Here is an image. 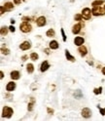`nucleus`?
Wrapping results in <instances>:
<instances>
[{"instance_id":"nucleus-1","label":"nucleus","mask_w":105,"mask_h":121,"mask_svg":"<svg viewBox=\"0 0 105 121\" xmlns=\"http://www.w3.org/2000/svg\"><path fill=\"white\" fill-rule=\"evenodd\" d=\"M20 29L21 32L28 33V32H30L32 30V26L28 22H21V24L20 25Z\"/></svg>"},{"instance_id":"nucleus-2","label":"nucleus","mask_w":105,"mask_h":121,"mask_svg":"<svg viewBox=\"0 0 105 121\" xmlns=\"http://www.w3.org/2000/svg\"><path fill=\"white\" fill-rule=\"evenodd\" d=\"M14 114V109L10 107H4L2 109V117L5 118H11Z\"/></svg>"},{"instance_id":"nucleus-3","label":"nucleus","mask_w":105,"mask_h":121,"mask_svg":"<svg viewBox=\"0 0 105 121\" xmlns=\"http://www.w3.org/2000/svg\"><path fill=\"white\" fill-rule=\"evenodd\" d=\"M92 13H93V16H95V17L103 16V15H105V9H102L100 6H98V7H93Z\"/></svg>"},{"instance_id":"nucleus-4","label":"nucleus","mask_w":105,"mask_h":121,"mask_svg":"<svg viewBox=\"0 0 105 121\" xmlns=\"http://www.w3.org/2000/svg\"><path fill=\"white\" fill-rule=\"evenodd\" d=\"M92 14L93 13H92L91 9L88 8V7L82 10V16H83V19H85V20H89V19H91Z\"/></svg>"},{"instance_id":"nucleus-5","label":"nucleus","mask_w":105,"mask_h":121,"mask_svg":"<svg viewBox=\"0 0 105 121\" xmlns=\"http://www.w3.org/2000/svg\"><path fill=\"white\" fill-rule=\"evenodd\" d=\"M81 114H82V116H83L84 118H89L92 116V110L89 109V108H84L83 109H82V111H81Z\"/></svg>"},{"instance_id":"nucleus-6","label":"nucleus","mask_w":105,"mask_h":121,"mask_svg":"<svg viewBox=\"0 0 105 121\" xmlns=\"http://www.w3.org/2000/svg\"><path fill=\"white\" fill-rule=\"evenodd\" d=\"M35 22H36L37 26H38L39 27H41V26H46V24H47L46 18H45L44 16H41V17H39V18L37 19Z\"/></svg>"},{"instance_id":"nucleus-7","label":"nucleus","mask_w":105,"mask_h":121,"mask_svg":"<svg viewBox=\"0 0 105 121\" xmlns=\"http://www.w3.org/2000/svg\"><path fill=\"white\" fill-rule=\"evenodd\" d=\"M17 87V84L15 83L14 81H10L7 83V85H6V91L7 92H13V91L16 89Z\"/></svg>"},{"instance_id":"nucleus-8","label":"nucleus","mask_w":105,"mask_h":121,"mask_svg":"<svg viewBox=\"0 0 105 121\" xmlns=\"http://www.w3.org/2000/svg\"><path fill=\"white\" fill-rule=\"evenodd\" d=\"M78 52L81 57H86L87 54H88V49L85 45H82V46H79L78 47Z\"/></svg>"},{"instance_id":"nucleus-9","label":"nucleus","mask_w":105,"mask_h":121,"mask_svg":"<svg viewBox=\"0 0 105 121\" xmlns=\"http://www.w3.org/2000/svg\"><path fill=\"white\" fill-rule=\"evenodd\" d=\"M20 50L22 51H26L28 49H30L31 48V43L29 42V41H24L20 45Z\"/></svg>"},{"instance_id":"nucleus-10","label":"nucleus","mask_w":105,"mask_h":121,"mask_svg":"<svg viewBox=\"0 0 105 121\" xmlns=\"http://www.w3.org/2000/svg\"><path fill=\"white\" fill-rule=\"evenodd\" d=\"M49 69H50L49 62L48 60H44V62L41 64V65H40V71L41 72H45V71H47Z\"/></svg>"},{"instance_id":"nucleus-11","label":"nucleus","mask_w":105,"mask_h":121,"mask_svg":"<svg viewBox=\"0 0 105 121\" xmlns=\"http://www.w3.org/2000/svg\"><path fill=\"white\" fill-rule=\"evenodd\" d=\"M85 43V39L83 38V37H81V36H76L75 37V39H74V44L76 45V46H82Z\"/></svg>"},{"instance_id":"nucleus-12","label":"nucleus","mask_w":105,"mask_h":121,"mask_svg":"<svg viewBox=\"0 0 105 121\" xmlns=\"http://www.w3.org/2000/svg\"><path fill=\"white\" fill-rule=\"evenodd\" d=\"M81 29H82V24H81V22L74 25L73 27H72V33L73 34H78V33H80Z\"/></svg>"},{"instance_id":"nucleus-13","label":"nucleus","mask_w":105,"mask_h":121,"mask_svg":"<svg viewBox=\"0 0 105 121\" xmlns=\"http://www.w3.org/2000/svg\"><path fill=\"white\" fill-rule=\"evenodd\" d=\"M10 77L12 80H19L20 78V73L18 70H13L10 73Z\"/></svg>"},{"instance_id":"nucleus-14","label":"nucleus","mask_w":105,"mask_h":121,"mask_svg":"<svg viewBox=\"0 0 105 121\" xmlns=\"http://www.w3.org/2000/svg\"><path fill=\"white\" fill-rule=\"evenodd\" d=\"M49 47H50V49H52V50H57V49H58V47H59V44H58V42H57V40H52V41L49 43Z\"/></svg>"},{"instance_id":"nucleus-15","label":"nucleus","mask_w":105,"mask_h":121,"mask_svg":"<svg viewBox=\"0 0 105 121\" xmlns=\"http://www.w3.org/2000/svg\"><path fill=\"white\" fill-rule=\"evenodd\" d=\"M34 104H35V99H34L33 97H31V98H30V102H29L28 104H27V110H28V111H32V110H33Z\"/></svg>"},{"instance_id":"nucleus-16","label":"nucleus","mask_w":105,"mask_h":121,"mask_svg":"<svg viewBox=\"0 0 105 121\" xmlns=\"http://www.w3.org/2000/svg\"><path fill=\"white\" fill-rule=\"evenodd\" d=\"M4 8H5V11L6 12H10L14 9V5L12 2H6L4 4Z\"/></svg>"},{"instance_id":"nucleus-17","label":"nucleus","mask_w":105,"mask_h":121,"mask_svg":"<svg viewBox=\"0 0 105 121\" xmlns=\"http://www.w3.org/2000/svg\"><path fill=\"white\" fill-rule=\"evenodd\" d=\"M65 57H66V59L68 60H70V62H73V63H74L75 60H75V58L70 54V52L67 50V49L65 50Z\"/></svg>"},{"instance_id":"nucleus-18","label":"nucleus","mask_w":105,"mask_h":121,"mask_svg":"<svg viewBox=\"0 0 105 121\" xmlns=\"http://www.w3.org/2000/svg\"><path fill=\"white\" fill-rule=\"evenodd\" d=\"M104 2H105V0H94V1H93V3H92V6L93 7H98L101 4H103Z\"/></svg>"},{"instance_id":"nucleus-19","label":"nucleus","mask_w":105,"mask_h":121,"mask_svg":"<svg viewBox=\"0 0 105 121\" xmlns=\"http://www.w3.org/2000/svg\"><path fill=\"white\" fill-rule=\"evenodd\" d=\"M8 31H9V27H7V26H2L1 29H0V33H1L2 36H5L8 34Z\"/></svg>"},{"instance_id":"nucleus-20","label":"nucleus","mask_w":105,"mask_h":121,"mask_svg":"<svg viewBox=\"0 0 105 121\" xmlns=\"http://www.w3.org/2000/svg\"><path fill=\"white\" fill-rule=\"evenodd\" d=\"M46 35H47V37H55L56 36V31L52 28H50L49 30H47Z\"/></svg>"},{"instance_id":"nucleus-21","label":"nucleus","mask_w":105,"mask_h":121,"mask_svg":"<svg viewBox=\"0 0 105 121\" xmlns=\"http://www.w3.org/2000/svg\"><path fill=\"white\" fill-rule=\"evenodd\" d=\"M26 71L28 73H33V71H34V65L32 64H27V65H26Z\"/></svg>"},{"instance_id":"nucleus-22","label":"nucleus","mask_w":105,"mask_h":121,"mask_svg":"<svg viewBox=\"0 0 105 121\" xmlns=\"http://www.w3.org/2000/svg\"><path fill=\"white\" fill-rule=\"evenodd\" d=\"M30 59H31L32 60H37L39 59V55L37 54V53L33 52V53H31V54H30Z\"/></svg>"},{"instance_id":"nucleus-23","label":"nucleus","mask_w":105,"mask_h":121,"mask_svg":"<svg viewBox=\"0 0 105 121\" xmlns=\"http://www.w3.org/2000/svg\"><path fill=\"white\" fill-rule=\"evenodd\" d=\"M93 93H94V95H100V94L102 93V87L94 88V89H93Z\"/></svg>"},{"instance_id":"nucleus-24","label":"nucleus","mask_w":105,"mask_h":121,"mask_svg":"<svg viewBox=\"0 0 105 121\" xmlns=\"http://www.w3.org/2000/svg\"><path fill=\"white\" fill-rule=\"evenodd\" d=\"M1 53L3 55H9L10 54V50L9 49H7V48H1Z\"/></svg>"},{"instance_id":"nucleus-25","label":"nucleus","mask_w":105,"mask_h":121,"mask_svg":"<svg viewBox=\"0 0 105 121\" xmlns=\"http://www.w3.org/2000/svg\"><path fill=\"white\" fill-rule=\"evenodd\" d=\"M82 18H83L82 14H77V15H75L74 20H75V21H78V22H81V21H82Z\"/></svg>"},{"instance_id":"nucleus-26","label":"nucleus","mask_w":105,"mask_h":121,"mask_svg":"<svg viewBox=\"0 0 105 121\" xmlns=\"http://www.w3.org/2000/svg\"><path fill=\"white\" fill-rule=\"evenodd\" d=\"M61 36H62V40H63V42H65L66 41V35H65V32H64L63 28L61 29Z\"/></svg>"},{"instance_id":"nucleus-27","label":"nucleus","mask_w":105,"mask_h":121,"mask_svg":"<svg viewBox=\"0 0 105 121\" xmlns=\"http://www.w3.org/2000/svg\"><path fill=\"white\" fill-rule=\"evenodd\" d=\"M97 108H98V109H99L100 114H101L102 116H105V108H100V107H99V105H98Z\"/></svg>"},{"instance_id":"nucleus-28","label":"nucleus","mask_w":105,"mask_h":121,"mask_svg":"<svg viewBox=\"0 0 105 121\" xmlns=\"http://www.w3.org/2000/svg\"><path fill=\"white\" fill-rule=\"evenodd\" d=\"M47 112H48V114H54V112H55V110L52 109V108H47Z\"/></svg>"},{"instance_id":"nucleus-29","label":"nucleus","mask_w":105,"mask_h":121,"mask_svg":"<svg viewBox=\"0 0 105 121\" xmlns=\"http://www.w3.org/2000/svg\"><path fill=\"white\" fill-rule=\"evenodd\" d=\"M5 13V8H4V5H2L1 7H0V14L3 15Z\"/></svg>"},{"instance_id":"nucleus-30","label":"nucleus","mask_w":105,"mask_h":121,"mask_svg":"<svg viewBox=\"0 0 105 121\" xmlns=\"http://www.w3.org/2000/svg\"><path fill=\"white\" fill-rule=\"evenodd\" d=\"M30 20H31L30 17H22V21L24 22H29Z\"/></svg>"},{"instance_id":"nucleus-31","label":"nucleus","mask_w":105,"mask_h":121,"mask_svg":"<svg viewBox=\"0 0 105 121\" xmlns=\"http://www.w3.org/2000/svg\"><path fill=\"white\" fill-rule=\"evenodd\" d=\"M9 30H10L11 32H15V30H16V28H15V26L12 25V26H9Z\"/></svg>"},{"instance_id":"nucleus-32","label":"nucleus","mask_w":105,"mask_h":121,"mask_svg":"<svg viewBox=\"0 0 105 121\" xmlns=\"http://www.w3.org/2000/svg\"><path fill=\"white\" fill-rule=\"evenodd\" d=\"M21 3V0H14V4L15 5H20Z\"/></svg>"},{"instance_id":"nucleus-33","label":"nucleus","mask_w":105,"mask_h":121,"mask_svg":"<svg viewBox=\"0 0 105 121\" xmlns=\"http://www.w3.org/2000/svg\"><path fill=\"white\" fill-rule=\"evenodd\" d=\"M44 52H45V54L46 55H50V49H48V48L44 49Z\"/></svg>"},{"instance_id":"nucleus-34","label":"nucleus","mask_w":105,"mask_h":121,"mask_svg":"<svg viewBox=\"0 0 105 121\" xmlns=\"http://www.w3.org/2000/svg\"><path fill=\"white\" fill-rule=\"evenodd\" d=\"M27 58H28V56L24 55V56H22V57H21V60H24H24H26V59H27Z\"/></svg>"},{"instance_id":"nucleus-35","label":"nucleus","mask_w":105,"mask_h":121,"mask_svg":"<svg viewBox=\"0 0 105 121\" xmlns=\"http://www.w3.org/2000/svg\"><path fill=\"white\" fill-rule=\"evenodd\" d=\"M3 77H4V72L1 70V71H0V78L3 79Z\"/></svg>"},{"instance_id":"nucleus-36","label":"nucleus","mask_w":105,"mask_h":121,"mask_svg":"<svg viewBox=\"0 0 105 121\" xmlns=\"http://www.w3.org/2000/svg\"><path fill=\"white\" fill-rule=\"evenodd\" d=\"M101 71H102V74H103V75H105V66H104V67H102V70H101Z\"/></svg>"},{"instance_id":"nucleus-37","label":"nucleus","mask_w":105,"mask_h":121,"mask_svg":"<svg viewBox=\"0 0 105 121\" xmlns=\"http://www.w3.org/2000/svg\"><path fill=\"white\" fill-rule=\"evenodd\" d=\"M11 24H12V25H14V24H15V20H13V19L11 20Z\"/></svg>"},{"instance_id":"nucleus-38","label":"nucleus","mask_w":105,"mask_h":121,"mask_svg":"<svg viewBox=\"0 0 105 121\" xmlns=\"http://www.w3.org/2000/svg\"><path fill=\"white\" fill-rule=\"evenodd\" d=\"M70 2H74V0H70Z\"/></svg>"},{"instance_id":"nucleus-39","label":"nucleus","mask_w":105,"mask_h":121,"mask_svg":"<svg viewBox=\"0 0 105 121\" xmlns=\"http://www.w3.org/2000/svg\"><path fill=\"white\" fill-rule=\"evenodd\" d=\"M104 9H105V5H104Z\"/></svg>"}]
</instances>
